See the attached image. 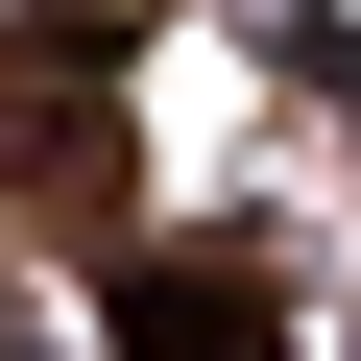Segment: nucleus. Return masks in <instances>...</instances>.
Here are the masks:
<instances>
[{
  "mask_svg": "<svg viewBox=\"0 0 361 361\" xmlns=\"http://www.w3.org/2000/svg\"><path fill=\"white\" fill-rule=\"evenodd\" d=\"M121 361H289V337H265V265H217V241L121 265Z\"/></svg>",
  "mask_w": 361,
  "mask_h": 361,
  "instance_id": "1",
  "label": "nucleus"
}]
</instances>
